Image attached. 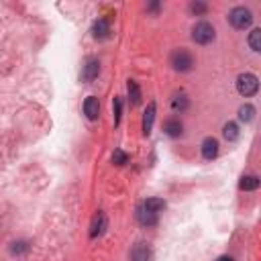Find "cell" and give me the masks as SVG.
<instances>
[{"label":"cell","instance_id":"6da1fadb","mask_svg":"<svg viewBox=\"0 0 261 261\" xmlns=\"http://www.w3.org/2000/svg\"><path fill=\"white\" fill-rule=\"evenodd\" d=\"M251 21H253V15H251V11L245 9V7H237V9H233V11L229 13V23H231L235 29H247V27L251 25Z\"/></svg>","mask_w":261,"mask_h":261},{"label":"cell","instance_id":"7a4b0ae2","mask_svg":"<svg viewBox=\"0 0 261 261\" xmlns=\"http://www.w3.org/2000/svg\"><path fill=\"white\" fill-rule=\"evenodd\" d=\"M237 90L241 96H253L259 90V80L253 74H241L237 78Z\"/></svg>","mask_w":261,"mask_h":261},{"label":"cell","instance_id":"3957f363","mask_svg":"<svg viewBox=\"0 0 261 261\" xmlns=\"http://www.w3.org/2000/svg\"><path fill=\"white\" fill-rule=\"evenodd\" d=\"M192 39L200 45H208L213 39H215V27L211 23H198L194 29H192Z\"/></svg>","mask_w":261,"mask_h":261},{"label":"cell","instance_id":"277c9868","mask_svg":"<svg viewBox=\"0 0 261 261\" xmlns=\"http://www.w3.org/2000/svg\"><path fill=\"white\" fill-rule=\"evenodd\" d=\"M172 66L178 72H188L194 66V58H192L190 51H186V49H176L172 54Z\"/></svg>","mask_w":261,"mask_h":261},{"label":"cell","instance_id":"5b68a950","mask_svg":"<svg viewBox=\"0 0 261 261\" xmlns=\"http://www.w3.org/2000/svg\"><path fill=\"white\" fill-rule=\"evenodd\" d=\"M104 229H107V215L98 211V213L94 215V219H92V225H90V237H92V239L100 237V235L104 233Z\"/></svg>","mask_w":261,"mask_h":261},{"label":"cell","instance_id":"8992f818","mask_svg":"<svg viewBox=\"0 0 261 261\" xmlns=\"http://www.w3.org/2000/svg\"><path fill=\"white\" fill-rule=\"evenodd\" d=\"M202 155L204 160H215L219 155V141L215 137H206L202 141Z\"/></svg>","mask_w":261,"mask_h":261},{"label":"cell","instance_id":"52a82bcc","mask_svg":"<svg viewBox=\"0 0 261 261\" xmlns=\"http://www.w3.org/2000/svg\"><path fill=\"white\" fill-rule=\"evenodd\" d=\"M98 74H100V62L94 60V58H90V60L86 62V66H84L82 80H84V82H92L94 78H98Z\"/></svg>","mask_w":261,"mask_h":261},{"label":"cell","instance_id":"ba28073f","mask_svg":"<svg viewBox=\"0 0 261 261\" xmlns=\"http://www.w3.org/2000/svg\"><path fill=\"white\" fill-rule=\"evenodd\" d=\"M137 221H139L143 227H153V225H158V215L151 213V211H147V208L141 204V206L137 208Z\"/></svg>","mask_w":261,"mask_h":261},{"label":"cell","instance_id":"9c48e42d","mask_svg":"<svg viewBox=\"0 0 261 261\" xmlns=\"http://www.w3.org/2000/svg\"><path fill=\"white\" fill-rule=\"evenodd\" d=\"M84 113H86V117H88L90 121H96V119H98V115H100V102H98L96 96H88V98H86V102H84Z\"/></svg>","mask_w":261,"mask_h":261},{"label":"cell","instance_id":"30bf717a","mask_svg":"<svg viewBox=\"0 0 261 261\" xmlns=\"http://www.w3.org/2000/svg\"><path fill=\"white\" fill-rule=\"evenodd\" d=\"M153 121H155V102H149V107L145 109V115H143V135L151 133Z\"/></svg>","mask_w":261,"mask_h":261},{"label":"cell","instance_id":"8fae6325","mask_svg":"<svg viewBox=\"0 0 261 261\" xmlns=\"http://www.w3.org/2000/svg\"><path fill=\"white\" fill-rule=\"evenodd\" d=\"M131 259H133V261H149V259H151L149 247H147L145 243H137V245L133 247V251H131Z\"/></svg>","mask_w":261,"mask_h":261},{"label":"cell","instance_id":"7c38bea8","mask_svg":"<svg viewBox=\"0 0 261 261\" xmlns=\"http://www.w3.org/2000/svg\"><path fill=\"white\" fill-rule=\"evenodd\" d=\"M92 33H94V37H96V39H107V37H109V33H111V25H109V21H107V19H98V21L94 23V27H92Z\"/></svg>","mask_w":261,"mask_h":261},{"label":"cell","instance_id":"4fadbf2b","mask_svg":"<svg viewBox=\"0 0 261 261\" xmlns=\"http://www.w3.org/2000/svg\"><path fill=\"white\" fill-rule=\"evenodd\" d=\"M143 206L147 208V211H151V213H155V215H160L164 208H166V202H164L162 198H147V200L143 202Z\"/></svg>","mask_w":261,"mask_h":261},{"label":"cell","instance_id":"5bb4252c","mask_svg":"<svg viewBox=\"0 0 261 261\" xmlns=\"http://www.w3.org/2000/svg\"><path fill=\"white\" fill-rule=\"evenodd\" d=\"M182 123L180 121H176V119H170L166 125H164V131L170 135V137H180L182 135Z\"/></svg>","mask_w":261,"mask_h":261},{"label":"cell","instance_id":"9a60e30c","mask_svg":"<svg viewBox=\"0 0 261 261\" xmlns=\"http://www.w3.org/2000/svg\"><path fill=\"white\" fill-rule=\"evenodd\" d=\"M239 188L241 190H257L259 188V178L257 176H243Z\"/></svg>","mask_w":261,"mask_h":261},{"label":"cell","instance_id":"2e32d148","mask_svg":"<svg viewBox=\"0 0 261 261\" xmlns=\"http://www.w3.org/2000/svg\"><path fill=\"white\" fill-rule=\"evenodd\" d=\"M129 98L133 102V107H137L141 102V90H139V84L135 80H129Z\"/></svg>","mask_w":261,"mask_h":261},{"label":"cell","instance_id":"e0dca14e","mask_svg":"<svg viewBox=\"0 0 261 261\" xmlns=\"http://www.w3.org/2000/svg\"><path fill=\"white\" fill-rule=\"evenodd\" d=\"M255 117V109L251 107V104H245V107L239 109V121L241 123H251Z\"/></svg>","mask_w":261,"mask_h":261},{"label":"cell","instance_id":"ac0fdd59","mask_svg":"<svg viewBox=\"0 0 261 261\" xmlns=\"http://www.w3.org/2000/svg\"><path fill=\"white\" fill-rule=\"evenodd\" d=\"M223 135L227 141H237L239 139V127L235 123H227L225 129H223Z\"/></svg>","mask_w":261,"mask_h":261},{"label":"cell","instance_id":"d6986e66","mask_svg":"<svg viewBox=\"0 0 261 261\" xmlns=\"http://www.w3.org/2000/svg\"><path fill=\"white\" fill-rule=\"evenodd\" d=\"M249 47L253 51H261V29H253L249 35Z\"/></svg>","mask_w":261,"mask_h":261},{"label":"cell","instance_id":"ffe728a7","mask_svg":"<svg viewBox=\"0 0 261 261\" xmlns=\"http://www.w3.org/2000/svg\"><path fill=\"white\" fill-rule=\"evenodd\" d=\"M172 109H174L176 113H184V111L188 109V98H186L184 94H180V96H176V98L172 100Z\"/></svg>","mask_w":261,"mask_h":261},{"label":"cell","instance_id":"44dd1931","mask_svg":"<svg viewBox=\"0 0 261 261\" xmlns=\"http://www.w3.org/2000/svg\"><path fill=\"white\" fill-rule=\"evenodd\" d=\"M127 162H129V155H127L125 151L117 149V151L113 153V164H117V166H125Z\"/></svg>","mask_w":261,"mask_h":261},{"label":"cell","instance_id":"7402d4cb","mask_svg":"<svg viewBox=\"0 0 261 261\" xmlns=\"http://www.w3.org/2000/svg\"><path fill=\"white\" fill-rule=\"evenodd\" d=\"M27 249H29V245H27L25 241H17V243L11 245V253H13V255H21V253H25Z\"/></svg>","mask_w":261,"mask_h":261},{"label":"cell","instance_id":"603a6c76","mask_svg":"<svg viewBox=\"0 0 261 261\" xmlns=\"http://www.w3.org/2000/svg\"><path fill=\"white\" fill-rule=\"evenodd\" d=\"M121 107H123L121 98H115V102H113V111H115V125H119V123H121Z\"/></svg>","mask_w":261,"mask_h":261},{"label":"cell","instance_id":"cb8c5ba5","mask_svg":"<svg viewBox=\"0 0 261 261\" xmlns=\"http://www.w3.org/2000/svg\"><path fill=\"white\" fill-rule=\"evenodd\" d=\"M206 11H208V7L204 3H192L190 5V13H194V15H204Z\"/></svg>","mask_w":261,"mask_h":261},{"label":"cell","instance_id":"d4e9b609","mask_svg":"<svg viewBox=\"0 0 261 261\" xmlns=\"http://www.w3.org/2000/svg\"><path fill=\"white\" fill-rule=\"evenodd\" d=\"M147 11H151V13H158V11H160V3H153V5H149V7H147Z\"/></svg>","mask_w":261,"mask_h":261},{"label":"cell","instance_id":"484cf974","mask_svg":"<svg viewBox=\"0 0 261 261\" xmlns=\"http://www.w3.org/2000/svg\"><path fill=\"white\" fill-rule=\"evenodd\" d=\"M219 261H235V259H233V257H221Z\"/></svg>","mask_w":261,"mask_h":261}]
</instances>
